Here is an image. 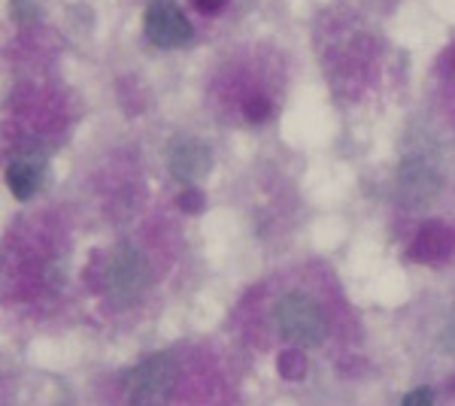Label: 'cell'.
I'll return each instance as SVG.
<instances>
[{
    "mask_svg": "<svg viewBox=\"0 0 455 406\" xmlns=\"http://www.w3.org/2000/svg\"><path fill=\"white\" fill-rule=\"evenodd\" d=\"M192 4H195V10L204 12V16H216V12L225 10L228 0H192Z\"/></svg>",
    "mask_w": 455,
    "mask_h": 406,
    "instance_id": "obj_13",
    "label": "cell"
},
{
    "mask_svg": "<svg viewBox=\"0 0 455 406\" xmlns=\"http://www.w3.org/2000/svg\"><path fill=\"white\" fill-rule=\"evenodd\" d=\"M450 234H446L443 225H428L425 231L419 234V240L413 243V258L419 261H428V258H437L443 255V249L450 246Z\"/></svg>",
    "mask_w": 455,
    "mask_h": 406,
    "instance_id": "obj_7",
    "label": "cell"
},
{
    "mask_svg": "<svg viewBox=\"0 0 455 406\" xmlns=\"http://www.w3.org/2000/svg\"><path fill=\"white\" fill-rule=\"evenodd\" d=\"M43 155L34 152V155H21L10 164L6 170V186H10L12 195L19 197V201H28V197L36 195V188H40V179H43Z\"/></svg>",
    "mask_w": 455,
    "mask_h": 406,
    "instance_id": "obj_6",
    "label": "cell"
},
{
    "mask_svg": "<svg viewBox=\"0 0 455 406\" xmlns=\"http://www.w3.org/2000/svg\"><path fill=\"white\" fill-rule=\"evenodd\" d=\"M146 285V264L143 258L137 255V249L124 246L116 252L113 264L107 270V288L116 300H128L134 298L137 291Z\"/></svg>",
    "mask_w": 455,
    "mask_h": 406,
    "instance_id": "obj_4",
    "label": "cell"
},
{
    "mask_svg": "<svg viewBox=\"0 0 455 406\" xmlns=\"http://www.w3.org/2000/svg\"><path fill=\"white\" fill-rule=\"evenodd\" d=\"M243 115H246L249 122H255V124L264 122V119H267V115H270V100H264V98H252V100H249L246 107H243Z\"/></svg>",
    "mask_w": 455,
    "mask_h": 406,
    "instance_id": "obj_8",
    "label": "cell"
},
{
    "mask_svg": "<svg viewBox=\"0 0 455 406\" xmlns=\"http://www.w3.org/2000/svg\"><path fill=\"white\" fill-rule=\"evenodd\" d=\"M401 406H435V391L431 388H416L410 391L407 397H403Z\"/></svg>",
    "mask_w": 455,
    "mask_h": 406,
    "instance_id": "obj_11",
    "label": "cell"
},
{
    "mask_svg": "<svg viewBox=\"0 0 455 406\" xmlns=\"http://www.w3.org/2000/svg\"><path fill=\"white\" fill-rule=\"evenodd\" d=\"M280 370L285 376H300V370H304V358L295 355V352H285V355L280 358Z\"/></svg>",
    "mask_w": 455,
    "mask_h": 406,
    "instance_id": "obj_12",
    "label": "cell"
},
{
    "mask_svg": "<svg viewBox=\"0 0 455 406\" xmlns=\"http://www.w3.org/2000/svg\"><path fill=\"white\" fill-rule=\"evenodd\" d=\"M276 324L291 346H315L328 334V319L310 294L291 291L276 304Z\"/></svg>",
    "mask_w": 455,
    "mask_h": 406,
    "instance_id": "obj_1",
    "label": "cell"
},
{
    "mask_svg": "<svg viewBox=\"0 0 455 406\" xmlns=\"http://www.w3.org/2000/svg\"><path fill=\"white\" fill-rule=\"evenodd\" d=\"M167 164H171V173L180 182L192 186L195 179L207 176L210 170V149L197 139H176L171 146V155H167Z\"/></svg>",
    "mask_w": 455,
    "mask_h": 406,
    "instance_id": "obj_5",
    "label": "cell"
},
{
    "mask_svg": "<svg viewBox=\"0 0 455 406\" xmlns=\"http://www.w3.org/2000/svg\"><path fill=\"white\" fill-rule=\"evenodd\" d=\"M146 36L158 49H180L192 40V21L176 0H149L146 6Z\"/></svg>",
    "mask_w": 455,
    "mask_h": 406,
    "instance_id": "obj_3",
    "label": "cell"
},
{
    "mask_svg": "<svg viewBox=\"0 0 455 406\" xmlns=\"http://www.w3.org/2000/svg\"><path fill=\"white\" fill-rule=\"evenodd\" d=\"M450 346L455 349V324H452V330H450Z\"/></svg>",
    "mask_w": 455,
    "mask_h": 406,
    "instance_id": "obj_14",
    "label": "cell"
},
{
    "mask_svg": "<svg viewBox=\"0 0 455 406\" xmlns=\"http://www.w3.org/2000/svg\"><path fill=\"white\" fill-rule=\"evenodd\" d=\"M176 388V361L152 355L124 376V394L134 406H164Z\"/></svg>",
    "mask_w": 455,
    "mask_h": 406,
    "instance_id": "obj_2",
    "label": "cell"
},
{
    "mask_svg": "<svg viewBox=\"0 0 455 406\" xmlns=\"http://www.w3.org/2000/svg\"><path fill=\"white\" fill-rule=\"evenodd\" d=\"M12 19H16L19 25H31V21L36 19L34 0H12Z\"/></svg>",
    "mask_w": 455,
    "mask_h": 406,
    "instance_id": "obj_9",
    "label": "cell"
},
{
    "mask_svg": "<svg viewBox=\"0 0 455 406\" xmlns=\"http://www.w3.org/2000/svg\"><path fill=\"white\" fill-rule=\"evenodd\" d=\"M180 206H182L186 212H201V210H204V195H201L197 188H186V191L180 195Z\"/></svg>",
    "mask_w": 455,
    "mask_h": 406,
    "instance_id": "obj_10",
    "label": "cell"
}]
</instances>
